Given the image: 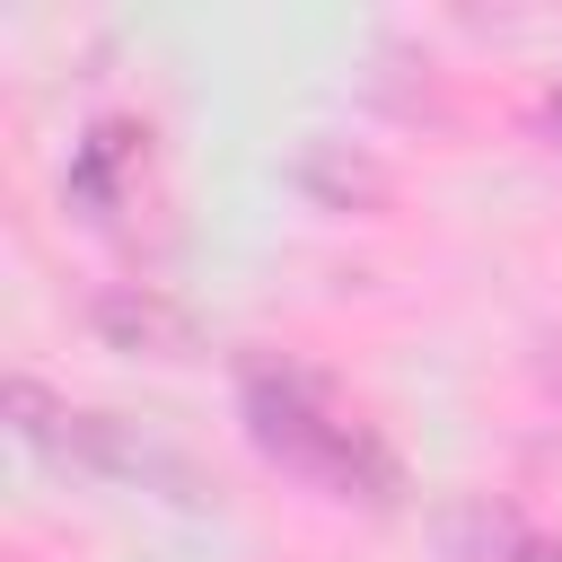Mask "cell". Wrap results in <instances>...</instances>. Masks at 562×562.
Segmentation results:
<instances>
[]
</instances>
